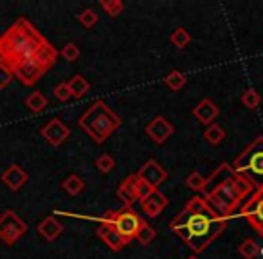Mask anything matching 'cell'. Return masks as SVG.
Here are the masks:
<instances>
[{"label": "cell", "mask_w": 263, "mask_h": 259, "mask_svg": "<svg viewBox=\"0 0 263 259\" xmlns=\"http://www.w3.org/2000/svg\"><path fill=\"white\" fill-rule=\"evenodd\" d=\"M227 220L229 218L220 216L204 196H193L173 218L170 229L187 245L190 250L200 254L227 229Z\"/></svg>", "instance_id": "cell-1"}, {"label": "cell", "mask_w": 263, "mask_h": 259, "mask_svg": "<svg viewBox=\"0 0 263 259\" xmlns=\"http://www.w3.org/2000/svg\"><path fill=\"white\" fill-rule=\"evenodd\" d=\"M258 186V182L241 173H236L233 166L223 162L211 173V176L205 178V187L202 193L208 204L213 205L220 216L231 218L240 202H243L249 194L254 193Z\"/></svg>", "instance_id": "cell-2"}, {"label": "cell", "mask_w": 263, "mask_h": 259, "mask_svg": "<svg viewBox=\"0 0 263 259\" xmlns=\"http://www.w3.org/2000/svg\"><path fill=\"white\" fill-rule=\"evenodd\" d=\"M47 44L44 36L27 20L20 18L0 40L2 65L11 72L38 62V52Z\"/></svg>", "instance_id": "cell-3"}, {"label": "cell", "mask_w": 263, "mask_h": 259, "mask_svg": "<svg viewBox=\"0 0 263 259\" xmlns=\"http://www.w3.org/2000/svg\"><path fill=\"white\" fill-rule=\"evenodd\" d=\"M80 126L96 144H103L121 126V117L99 99L80 117Z\"/></svg>", "instance_id": "cell-4"}, {"label": "cell", "mask_w": 263, "mask_h": 259, "mask_svg": "<svg viewBox=\"0 0 263 259\" xmlns=\"http://www.w3.org/2000/svg\"><path fill=\"white\" fill-rule=\"evenodd\" d=\"M74 218H87L92 222H99V223H108L114 229L119 232V236L123 240H126L130 243L132 240H136V234L139 230L141 223H143V216H139L136 211L132 209H119V211H110L103 216L98 218H92V216H74Z\"/></svg>", "instance_id": "cell-5"}, {"label": "cell", "mask_w": 263, "mask_h": 259, "mask_svg": "<svg viewBox=\"0 0 263 259\" xmlns=\"http://www.w3.org/2000/svg\"><path fill=\"white\" fill-rule=\"evenodd\" d=\"M231 166L236 173L249 176L254 182L256 178H263V137H256Z\"/></svg>", "instance_id": "cell-6"}, {"label": "cell", "mask_w": 263, "mask_h": 259, "mask_svg": "<svg viewBox=\"0 0 263 259\" xmlns=\"http://www.w3.org/2000/svg\"><path fill=\"white\" fill-rule=\"evenodd\" d=\"M240 214L263 237V182L256 187L251 198L243 204V207L240 209Z\"/></svg>", "instance_id": "cell-7"}, {"label": "cell", "mask_w": 263, "mask_h": 259, "mask_svg": "<svg viewBox=\"0 0 263 259\" xmlns=\"http://www.w3.org/2000/svg\"><path fill=\"white\" fill-rule=\"evenodd\" d=\"M24 232H26V223L15 212H6L4 218L0 220V236L4 237L8 243H13Z\"/></svg>", "instance_id": "cell-8"}, {"label": "cell", "mask_w": 263, "mask_h": 259, "mask_svg": "<svg viewBox=\"0 0 263 259\" xmlns=\"http://www.w3.org/2000/svg\"><path fill=\"white\" fill-rule=\"evenodd\" d=\"M175 128L170 123L168 119H164L162 115H157L155 119H152L150 123L146 124V135L154 141L155 144H164L170 137L173 135Z\"/></svg>", "instance_id": "cell-9"}, {"label": "cell", "mask_w": 263, "mask_h": 259, "mask_svg": "<svg viewBox=\"0 0 263 259\" xmlns=\"http://www.w3.org/2000/svg\"><path fill=\"white\" fill-rule=\"evenodd\" d=\"M136 176L139 180H143V182H146L148 186H152V187L157 189V187L161 186L166 178H168V173H166L164 168H161V164H159L155 158H150V161H148L146 164H144L143 168L136 173Z\"/></svg>", "instance_id": "cell-10"}, {"label": "cell", "mask_w": 263, "mask_h": 259, "mask_svg": "<svg viewBox=\"0 0 263 259\" xmlns=\"http://www.w3.org/2000/svg\"><path fill=\"white\" fill-rule=\"evenodd\" d=\"M42 135L49 141V144L60 146V144H63V141L70 135V130L60 119H52L51 123L42 128Z\"/></svg>", "instance_id": "cell-11"}, {"label": "cell", "mask_w": 263, "mask_h": 259, "mask_svg": "<svg viewBox=\"0 0 263 259\" xmlns=\"http://www.w3.org/2000/svg\"><path fill=\"white\" fill-rule=\"evenodd\" d=\"M98 236L101 237L103 243H105L106 247H108L110 250H114V252L123 250V248L128 245V241L123 240V237L119 236V232H117L112 225H108V223H99Z\"/></svg>", "instance_id": "cell-12"}, {"label": "cell", "mask_w": 263, "mask_h": 259, "mask_svg": "<svg viewBox=\"0 0 263 259\" xmlns=\"http://www.w3.org/2000/svg\"><path fill=\"white\" fill-rule=\"evenodd\" d=\"M136 186H137V176L136 175H128L126 178L119 184V187H117L116 196L123 202L124 209H130L132 205H134V202L137 200Z\"/></svg>", "instance_id": "cell-13"}, {"label": "cell", "mask_w": 263, "mask_h": 259, "mask_svg": "<svg viewBox=\"0 0 263 259\" xmlns=\"http://www.w3.org/2000/svg\"><path fill=\"white\" fill-rule=\"evenodd\" d=\"M168 205V198L161 193V191L155 189L150 196H146L143 202H141V207H143V212L150 218H157L161 214L162 209Z\"/></svg>", "instance_id": "cell-14"}, {"label": "cell", "mask_w": 263, "mask_h": 259, "mask_svg": "<svg viewBox=\"0 0 263 259\" xmlns=\"http://www.w3.org/2000/svg\"><path fill=\"white\" fill-rule=\"evenodd\" d=\"M193 115L197 117L202 124L209 126V124L215 123V119L218 117V106L215 105V101H213V99L205 97L193 108Z\"/></svg>", "instance_id": "cell-15"}, {"label": "cell", "mask_w": 263, "mask_h": 259, "mask_svg": "<svg viewBox=\"0 0 263 259\" xmlns=\"http://www.w3.org/2000/svg\"><path fill=\"white\" fill-rule=\"evenodd\" d=\"M38 232H40L42 236L45 237V240L52 241V240H56V237H58L60 234L63 232V225L60 222H56V218L49 216V218H45L44 222L38 225Z\"/></svg>", "instance_id": "cell-16"}, {"label": "cell", "mask_w": 263, "mask_h": 259, "mask_svg": "<svg viewBox=\"0 0 263 259\" xmlns=\"http://www.w3.org/2000/svg\"><path fill=\"white\" fill-rule=\"evenodd\" d=\"M4 180L11 189L16 191L27 182V173H24L18 166H11V168L8 169V173L4 175Z\"/></svg>", "instance_id": "cell-17"}, {"label": "cell", "mask_w": 263, "mask_h": 259, "mask_svg": "<svg viewBox=\"0 0 263 259\" xmlns=\"http://www.w3.org/2000/svg\"><path fill=\"white\" fill-rule=\"evenodd\" d=\"M204 139L208 141L211 146H218L220 143H222L223 139H226V130H223L220 124H209L208 128H205L204 132Z\"/></svg>", "instance_id": "cell-18"}, {"label": "cell", "mask_w": 263, "mask_h": 259, "mask_svg": "<svg viewBox=\"0 0 263 259\" xmlns=\"http://www.w3.org/2000/svg\"><path fill=\"white\" fill-rule=\"evenodd\" d=\"M186 83H187V77L184 76L180 70H172V72L168 74V76L164 77V85L170 88V90H173V92H179V90H182L184 87H186Z\"/></svg>", "instance_id": "cell-19"}, {"label": "cell", "mask_w": 263, "mask_h": 259, "mask_svg": "<svg viewBox=\"0 0 263 259\" xmlns=\"http://www.w3.org/2000/svg\"><path fill=\"white\" fill-rule=\"evenodd\" d=\"M67 85H69V88H70V94H72L74 97H78V99L83 97V95L90 90V83H88L83 76H80V74H78V76H74Z\"/></svg>", "instance_id": "cell-20"}, {"label": "cell", "mask_w": 263, "mask_h": 259, "mask_svg": "<svg viewBox=\"0 0 263 259\" xmlns=\"http://www.w3.org/2000/svg\"><path fill=\"white\" fill-rule=\"evenodd\" d=\"M155 236H157V230H155L146 220H143V223H141L139 230H137V234H136V240L139 241L143 247H148V245L155 240Z\"/></svg>", "instance_id": "cell-21"}, {"label": "cell", "mask_w": 263, "mask_h": 259, "mask_svg": "<svg viewBox=\"0 0 263 259\" xmlns=\"http://www.w3.org/2000/svg\"><path fill=\"white\" fill-rule=\"evenodd\" d=\"M63 189H65L70 196H78L80 193H83L85 182L78 175H70V176H67V178L63 180Z\"/></svg>", "instance_id": "cell-22"}, {"label": "cell", "mask_w": 263, "mask_h": 259, "mask_svg": "<svg viewBox=\"0 0 263 259\" xmlns=\"http://www.w3.org/2000/svg\"><path fill=\"white\" fill-rule=\"evenodd\" d=\"M238 252H240V255L243 259H256L259 254V247L258 243H256L254 240H251V237H247V240L243 241V243L238 247Z\"/></svg>", "instance_id": "cell-23"}, {"label": "cell", "mask_w": 263, "mask_h": 259, "mask_svg": "<svg viewBox=\"0 0 263 259\" xmlns=\"http://www.w3.org/2000/svg\"><path fill=\"white\" fill-rule=\"evenodd\" d=\"M170 42H172L177 49H184L191 42V34L187 33V29H184V27H177V29L170 34Z\"/></svg>", "instance_id": "cell-24"}, {"label": "cell", "mask_w": 263, "mask_h": 259, "mask_svg": "<svg viewBox=\"0 0 263 259\" xmlns=\"http://www.w3.org/2000/svg\"><path fill=\"white\" fill-rule=\"evenodd\" d=\"M241 103H243L245 108L254 110V108H258L259 103H261V95L258 94L256 88H247V90L241 94Z\"/></svg>", "instance_id": "cell-25"}, {"label": "cell", "mask_w": 263, "mask_h": 259, "mask_svg": "<svg viewBox=\"0 0 263 259\" xmlns=\"http://www.w3.org/2000/svg\"><path fill=\"white\" fill-rule=\"evenodd\" d=\"M184 184H186L187 189H191V191H200V193H202V191H204V187H205V178L198 171H193V173H190V175L186 176Z\"/></svg>", "instance_id": "cell-26"}, {"label": "cell", "mask_w": 263, "mask_h": 259, "mask_svg": "<svg viewBox=\"0 0 263 259\" xmlns=\"http://www.w3.org/2000/svg\"><path fill=\"white\" fill-rule=\"evenodd\" d=\"M26 105L29 106L33 112H42V110L47 106V97H45L42 92H34V94H31L29 97L26 99Z\"/></svg>", "instance_id": "cell-27"}, {"label": "cell", "mask_w": 263, "mask_h": 259, "mask_svg": "<svg viewBox=\"0 0 263 259\" xmlns=\"http://www.w3.org/2000/svg\"><path fill=\"white\" fill-rule=\"evenodd\" d=\"M96 168L101 173H110L114 168H116V158L110 153H101L98 158H96Z\"/></svg>", "instance_id": "cell-28"}, {"label": "cell", "mask_w": 263, "mask_h": 259, "mask_svg": "<svg viewBox=\"0 0 263 259\" xmlns=\"http://www.w3.org/2000/svg\"><path fill=\"white\" fill-rule=\"evenodd\" d=\"M101 8H103V11H106L108 16H119L124 9V4L121 0H103Z\"/></svg>", "instance_id": "cell-29"}, {"label": "cell", "mask_w": 263, "mask_h": 259, "mask_svg": "<svg viewBox=\"0 0 263 259\" xmlns=\"http://www.w3.org/2000/svg\"><path fill=\"white\" fill-rule=\"evenodd\" d=\"M78 20H80V24L85 29H92V27L98 24V15H96L94 9H83L81 15L78 16Z\"/></svg>", "instance_id": "cell-30"}, {"label": "cell", "mask_w": 263, "mask_h": 259, "mask_svg": "<svg viewBox=\"0 0 263 259\" xmlns=\"http://www.w3.org/2000/svg\"><path fill=\"white\" fill-rule=\"evenodd\" d=\"M155 191V187H152V186H148L146 182H143V180H139L137 178V186H136V194H137V200L139 202H143L146 196H150L152 193Z\"/></svg>", "instance_id": "cell-31"}, {"label": "cell", "mask_w": 263, "mask_h": 259, "mask_svg": "<svg viewBox=\"0 0 263 259\" xmlns=\"http://www.w3.org/2000/svg\"><path fill=\"white\" fill-rule=\"evenodd\" d=\"M62 56L67 62H76V59L80 58V49H78L76 44H67L65 47L62 49Z\"/></svg>", "instance_id": "cell-32"}, {"label": "cell", "mask_w": 263, "mask_h": 259, "mask_svg": "<svg viewBox=\"0 0 263 259\" xmlns=\"http://www.w3.org/2000/svg\"><path fill=\"white\" fill-rule=\"evenodd\" d=\"M54 95H56V99L58 101H67V99L70 97V88H69V85L67 83H60L58 87L54 88Z\"/></svg>", "instance_id": "cell-33"}, {"label": "cell", "mask_w": 263, "mask_h": 259, "mask_svg": "<svg viewBox=\"0 0 263 259\" xmlns=\"http://www.w3.org/2000/svg\"><path fill=\"white\" fill-rule=\"evenodd\" d=\"M11 70H8L4 65H0V88H4L6 85L9 83V79H11Z\"/></svg>", "instance_id": "cell-34"}, {"label": "cell", "mask_w": 263, "mask_h": 259, "mask_svg": "<svg viewBox=\"0 0 263 259\" xmlns=\"http://www.w3.org/2000/svg\"><path fill=\"white\" fill-rule=\"evenodd\" d=\"M186 259H198L197 255H190V257H186Z\"/></svg>", "instance_id": "cell-35"}, {"label": "cell", "mask_w": 263, "mask_h": 259, "mask_svg": "<svg viewBox=\"0 0 263 259\" xmlns=\"http://www.w3.org/2000/svg\"><path fill=\"white\" fill-rule=\"evenodd\" d=\"M259 252H261V254H263V248H259Z\"/></svg>", "instance_id": "cell-36"}]
</instances>
